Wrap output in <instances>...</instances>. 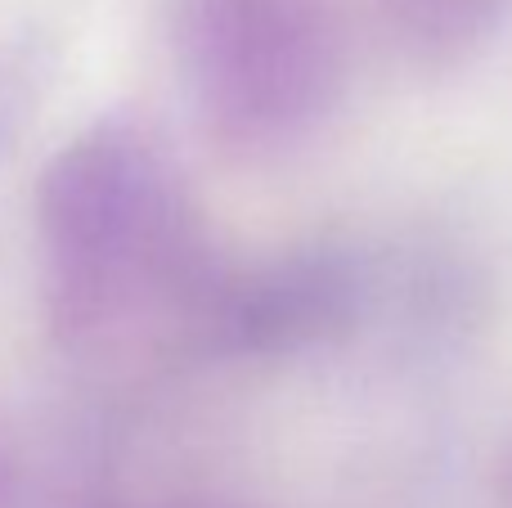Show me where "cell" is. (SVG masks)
Listing matches in <instances>:
<instances>
[{
  "mask_svg": "<svg viewBox=\"0 0 512 508\" xmlns=\"http://www.w3.org/2000/svg\"><path fill=\"white\" fill-rule=\"evenodd\" d=\"M50 320L86 342L158 306H207L216 266L185 171L126 117L95 122L36 189Z\"/></svg>",
  "mask_w": 512,
  "mask_h": 508,
  "instance_id": "6da1fadb",
  "label": "cell"
},
{
  "mask_svg": "<svg viewBox=\"0 0 512 508\" xmlns=\"http://www.w3.org/2000/svg\"><path fill=\"white\" fill-rule=\"evenodd\" d=\"M171 59L198 126L239 162L301 153L342 104L328 0H171Z\"/></svg>",
  "mask_w": 512,
  "mask_h": 508,
  "instance_id": "7a4b0ae2",
  "label": "cell"
}]
</instances>
